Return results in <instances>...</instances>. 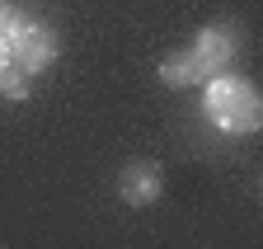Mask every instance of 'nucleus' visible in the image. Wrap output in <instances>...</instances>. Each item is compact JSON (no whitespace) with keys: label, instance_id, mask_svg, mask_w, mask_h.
<instances>
[{"label":"nucleus","instance_id":"423d86ee","mask_svg":"<svg viewBox=\"0 0 263 249\" xmlns=\"http://www.w3.org/2000/svg\"><path fill=\"white\" fill-rule=\"evenodd\" d=\"M19 75H24V71H14L10 61L0 66V85H5V94H10V99H24V80H19Z\"/></svg>","mask_w":263,"mask_h":249},{"label":"nucleus","instance_id":"6e6552de","mask_svg":"<svg viewBox=\"0 0 263 249\" xmlns=\"http://www.w3.org/2000/svg\"><path fill=\"white\" fill-rule=\"evenodd\" d=\"M0 66H5V43H0Z\"/></svg>","mask_w":263,"mask_h":249},{"label":"nucleus","instance_id":"7ed1b4c3","mask_svg":"<svg viewBox=\"0 0 263 249\" xmlns=\"http://www.w3.org/2000/svg\"><path fill=\"white\" fill-rule=\"evenodd\" d=\"M52 56H57V38L47 33V28L19 24L14 33L5 38V61L14 71H24V75H38L43 66H52Z\"/></svg>","mask_w":263,"mask_h":249},{"label":"nucleus","instance_id":"f257e3e1","mask_svg":"<svg viewBox=\"0 0 263 249\" xmlns=\"http://www.w3.org/2000/svg\"><path fill=\"white\" fill-rule=\"evenodd\" d=\"M207 113H212V122H221L226 132H254L258 118H263L258 94L245 80H235V75H216L207 85Z\"/></svg>","mask_w":263,"mask_h":249},{"label":"nucleus","instance_id":"39448f33","mask_svg":"<svg viewBox=\"0 0 263 249\" xmlns=\"http://www.w3.org/2000/svg\"><path fill=\"white\" fill-rule=\"evenodd\" d=\"M160 75H164V85H197V80H207L193 52H179V56H170V61L160 66Z\"/></svg>","mask_w":263,"mask_h":249},{"label":"nucleus","instance_id":"20e7f679","mask_svg":"<svg viewBox=\"0 0 263 249\" xmlns=\"http://www.w3.org/2000/svg\"><path fill=\"white\" fill-rule=\"evenodd\" d=\"M118 193H122V202H132V207L155 202V198H160V169H155L151 160L127 165V169L118 174Z\"/></svg>","mask_w":263,"mask_h":249},{"label":"nucleus","instance_id":"0eeeda50","mask_svg":"<svg viewBox=\"0 0 263 249\" xmlns=\"http://www.w3.org/2000/svg\"><path fill=\"white\" fill-rule=\"evenodd\" d=\"M14 28H19V14H14V5H10V0H0V43H5V38L14 33Z\"/></svg>","mask_w":263,"mask_h":249},{"label":"nucleus","instance_id":"f03ea898","mask_svg":"<svg viewBox=\"0 0 263 249\" xmlns=\"http://www.w3.org/2000/svg\"><path fill=\"white\" fill-rule=\"evenodd\" d=\"M193 56H197V66H202V75H230V71H235V61L245 56V28L235 19L202 28Z\"/></svg>","mask_w":263,"mask_h":249}]
</instances>
